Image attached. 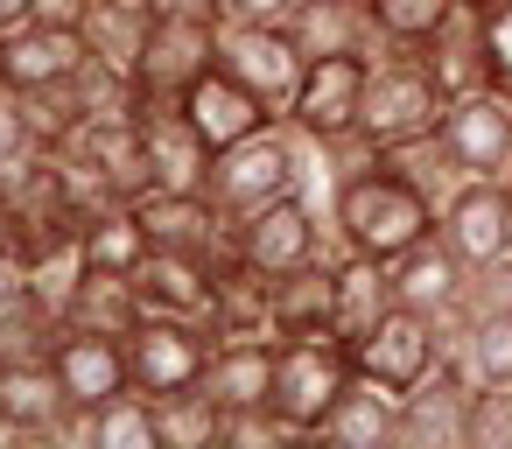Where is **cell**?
<instances>
[{"label":"cell","mask_w":512,"mask_h":449,"mask_svg":"<svg viewBox=\"0 0 512 449\" xmlns=\"http://www.w3.org/2000/svg\"><path fill=\"white\" fill-rule=\"evenodd\" d=\"M435 232H442V246H449L463 267L512 253V197H505V183H498V176H463V183L442 197Z\"/></svg>","instance_id":"12"},{"label":"cell","mask_w":512,"mask_h":449,"mask_svg":"<svg viewBox=\"0 0 512 449\" xmlns=\"http://www.w3.org/2000/svg\"><path fill=\"white\" fill-rule=\"evenodd\" d=\"M78 225H85L78 190H71L64 162H57L50 148H36V155L15 162V169H0V239H8L22 260H36V253L57 246V239H71Z\"/></svg>","instance_id":"4"},{"label":"cell","mask_w":512,"mask_h":449,"mask_svg":"<svg viewBox=\"0 0 512 449\" xmlns=\"http://www.w3.org/2000/svg\"><path fill=\"white\" fill-rule=\"evenodd\" d=\"M365 71H372V57H358V50L309 57L302 92H295V106H288V127H295L309 148L358 134V113H365Z\"/></svg>","instance_id":"10"},{"label":"cell","mask_w":512,"mask_h":449,"mask_svg":"<svg viewBox=\"0 0 512 449\" xmlns=\"http://www.w3.org/2000/svg\"><path fill=\"white\" fill-rule=\"evenodd\" d=\"M218 64V8H197V0H162V15L134 57V99L176 106L204 71Z\"/></svg>","instance_id":"5"},{"label":"cell","mask_w":512,"mask_h":449,"mask_svg":"<svg viewBox=\"0 0 512 449\" xmlns=\"http://www.w3.org/2000/svg\"><path fill=\"white\" fill-rule=\"evenodd\" d=\"M134 295H141L148 316H197V323H211V302H218V260L155 246V253L134 267Z\"/></svg>","instance_id":"17"},{"label":"cell","mask_w":512,"mask_h":449,"mask_svg":"<svg viewBox=\"0 0 512 449\" xmlns=\"http://www.w3.org/2000/svg\"><path fill=\"white\" fill-rule=\"evenodd\" d=\"M0 64H8V36H0Z\"/></svg>","instance_id":"46"},{"label":"cell","mask_w":512,"mask_h":449,"mask_svg":"<svg viewBox=\"0 0 512 449\" xmlns=\"http://www.w3.org/2000/svg\"><path fill=\"white\" fill-rule=\"evenodd\" d=\"M120 344H127V379H134V393L162 400V393L204 386L211 323H197V316H141Z\"/></svg>","instance_id":"8"},{"label":"cell","mask_w":512,"mask_h":449,"mask_svg":"<svg viewBox=\"0 0 512 449\" xmlns=\"http://www.w3.org/2000/svg\"><path fill=\"white\" fill-rule=\"evenodd\" d=\"M470 316H512V253L477 260V267L463 274V309H456V323H470Z\"/></svg>","instance_id":"37"},{"label":"cell","mask_w":512,"mask_h":449,"mask_svg":"<svg viewBox=\"0 0 512 449\" xmlns=\"http://www.w3.org/2000/svg\"><path fill=\"white\" fill-rule=\"evenodd\" d=\"M498 183H505V197H512V169H505V176H498Z\"/></svg>","instance_id":"45"},{"label":"cell","mask_w":512,"mask_h":449,"mask_svg":"<svg viewBox=\"0 0 512 449\" xmlns=\"http://www.w3.org/2000/svg\"><path fill=\"white\" fill-rule=\"evenodd\" d=\"M330 232H337V246H351V253L393 260V253H407L414 239L435 232V197L386 155V162H372L365 176H351V183L330 190Z\"/></svg>","instance_id":"1"},{"label":"cell","mask_w":512,"mask_h":449,"mask_svg":"<svg viewBox=\"0 0 512 449\" xmlns=\"http://www.w3.org/2000/svg\"><path fill=\"white\" fill-rule=\"evenodd\" d=\"M358 8H365V0H358Z\"/></svg>","instance_id":"48"},{"label":"cell","mask_w":512,"mask_h":449,"mask_svg":"<svg viewBox=\"0 0 512 449\" xmlns=\"http://www.w3.org/2000/svg\"><path fill=\"white\" fill-rule=\"evenodd\" d=\"M428 64V78L442 85V99H463V92H484L491 71H484V8H470V0H449L442 29L414 50Z\"/></svg>","instance_id":"20"},{"label":"cell","mask_w":512,"mask_h":449,"mask_svg":"<svg viewBox=\"0 0 512 449\" xmlns=\"http://www.w3.org/2000/svg\"><path fill=\"white\" fill-rule=\"evenodd\" d=\"M442 85L428 78V64L414 50H379L372 71H365V113H358V134L372 148H414L442 127Z\"/></svg>","instance_id":"2"},{"label":"cell","mask_w":512,"mask_h":449,"mask_svg":"<svg viewBox=\"0 0 512 449\" xmlns=\"http://www.w3.org/2000/svg\"><path fill=\"white\" fill-rule=\"evenodd\" d=\"M36 155V127H29V106L15 85H0V169H15Z\"/></svg>","instance_id":"39"},{"label":"cell","mask_w":512,"mask_h":449,"mask_svg":"<svg viewBox=\"0 0 512 449\" xmlns=\"http://www.w3.org/2000/svg\"><path fill=\"white\" fill-rule=\"evenodd\" d=\"M78 246H85V267H99V274H127V281H134V267L155 253L148 232H141V218H134V204H106V211H92V218L78 225Z\"/></svg>","instance_id":"29"},{"label":"cell","mask_w":512,"mask_h":449,"mask_svg":"<svg viewBox=\"0 0 512 449\" xmlns=\"http://www.w3.org/2000/svg\"><path fill=\"white\" fill-rule=\"evenodd\" d=\"M85 64H92L85 29L22 22V29H8V64H0V85H15V92H50V85H71Z\"/></svg>","instance_id":"18"},{"label":"cell","mask_w":512,"mask_h":449,"mask_svg":"<svg viewBox=\"0 0 512 449\" xmlns=\"http://www.w3.org/2000/svg\"><path fill=\"white\" fill-rule=\"evenodd\" d=\"M330 302H337L330 253H323V260H302V267H288V274H274V281H267L274 337H316V330H330Z\"/></svg>","instance_id":"24"},{"label":"cell","mask_w":512,"mask_h":449,"mask_svg":"<svg viewBox=\"0 0 512 449\" xmlns=\"http://www.w3.org/2000/svg\"><path fill=\"white\" fill-rule=\"evenodd\" d=\"M15 302H29V260H22L8 239H0V316H8Z\"/></svg>","instance_id":"42"},{"label":"cell","mask_w":512,"mask_h":449,"mask_svg":"<svg viewBox=\"0 0 512 449\" xmlns=\"http://www.w3.org/2000/svg\"><path fill=\"white\" fill-rule=\"evenodd\" d=\"M141 316H148V309H141L134 281H127V274H99V267H85V281H78V295H71V309H64L71 330H99V337H127Z\"/></svg>","instance_id":"30"},{"label":"cell","mask_w":512,"mask_h":449,"mask_svg":"<svg viewBox=\"0 0 512 449\" xmlns=\"http://www.w3.org/2000/svg\"><path fill=\"white\" fill-rule=\"evenodd\" d=\"M22 22H36V0H0V36L22 29Z\"/></svg>","instance_id":"44"},{"label":"cell","mask_w":512,"mask_h":449,"mask_svg":"<svg viewBox=\"0 0 512 449\" xmlns=\"http://www.w3.org/2000/svg\"><path fill=\"white\" fill-rule=\"evenodd\" d=\"M463 274H470V267L442 246V232H428V239H414L407 253L386 260L393 302H400V309H421V316H435V323H456V309H463Z\"/></svg>","instance_id":"16"},{"label":"cell","mask_w":512,"mask_h":449,"mask_svg":"<svg viewBox=\"0 0 512 449\" xmlns=\"http://www.w3.org/2000/svg\"><path fill=\"white\" fill-rule=\"evenodd\" d=\"M442 365L463 386H512V316L442 323Z\"/></svg>","instance_id":"23"},{"label":"cell","mask_w":512,"mask_h":449,"mask_svg":"<svg viewBox=\"0 0 512 449\" xmlns=\"http://www.w3.org/2000/svg\"><path fill=\"white\" fill-rule=\"evenodd\" d=\"M99 449H162V435H155V400L148 393H120V400H106L99 407Z\"/></svg>","instance_id":"35"},{"label":"cell","mask_w":512,"mask_h":449,"mask_svg":"<svg viewBox=\"0 0 512 449\" xmlns=\"http://www.w3.org/2000/svg\"><path fill=\"white\" fill-rule=\"evenodd\" d=\"M463 442L470 449H512V386H470V400H463Z\"/></svg>","instance_id":"36"},{"label":"cell","mask_w":512,"mask_h":449,"mask_svg":"<svg viewBox=\"0 0 512 449\" xmlns=\"http://www.w3.org/2000/svg\"><path fill=\"white\" fill-rule=\"evenodd\" d=\"M442 148L463 176H505L512 169V92L484 85V92H463L442 106Z\"/></svg>","instance_id":"11"},{"label":"cell","mask_w":512,"mask_h":449,"mask_svg":"<svg viewBox=\"0 0 512 449\" xmlns=\"http://www.w3.org/2000/svg\"><path fill=\"white\" fill-rule=\"evenodd\" d=\"M134 218H141L148 246H176V253H204V260L232 253V218L204 190H148V197H134Z\"/></svg>","instance_id":"14"},{"label":"cell","mask_w":512,"mask_h":449,"mask_svg":"<svg viewBox=\"0 0 512 449\" xmlns=\"http://www.w3.org/2000/svg\"><path fill=\"white\" fill-rule=\"evenodd\" d=\"M330 281H337V302H330V330L358 351L372 330H379V316L393 309V281H386V260H372V253H351V246H337L330 253Z\"/></svg>","instance_id":"21"},{"label":"cell","mask_w":512,"mask_h":449,"mask_svg":"<svg viewBox=\"0 0 512 449\" xmlns=\"http://www.w3.org/2000/svg\"><path fill=\"white\" fill-rule=\"evenodd\" d=\"M57 414H64V379L50 358H0V421H15L29 442H43Z\"/></svg>","instance_id":"25"},{"label":"cell","mask_w":512,"mask_h":449,"mask_svg":"<svg viewBox=\"0 0 512 449\" xmlns=\"http://www.w3.org/2000/svg\"><path fill=\"white\" fill-rule=\"evenodd\" d=\"M218 64H225L253 99H267L281 120H288V106H295V92H302V71H309L295 29H260V22H218Z\"/></svg>","instance_id":"9"},{"label":"cell","mask_w":512,"mask_h":449,"mask_svg":"<svg viewBox=\"0 0 512 449\" xmlns=\"http://www.w3.org/2000/svg\"><path fill=\"white\" fill-rule=\"evenodd\" d=\"M358 358V372H372L379 386H393V393H414L435 365H442V323L435 316H421V309H386L379 316V330L351 351Z\"/></svg>","instance_id":"13"},{"label":"cell","mask_w":512,"mask_h":449,"mask_svg":"<svg viewBox=\"0 0 512 449\" xmlns=\"http://www.w3.org/2000/svg\"><path fill=\"white\" fill-rule=\"evenodd\" d=\"M274 344L281 337H253V344H211L204 386L218 407H260L274 400Z\"/></svg>","instance_id":"28"},{"label":"cell","mask_w":512,"mask_h":449,"mask_svg":"<svg viewBox=\"0 0 512 449\" xmlns=\"http://www.w3.org/2000/svg\"><path fill=\"white\" fill-rule=\"evenodd\" d=\"M218 22H260V29H288L302 0H211Z\"/></svg>","instance_id":"41"},{"label":"cell","mask_w":512,"mask_h":449,"mask_svg":"<svg viewBox=\"0 0 512 449\" xmlns=\"http://www.w3.org/2000/svg\"><path fill=\"white\" fill-rule=\"evenodd\" d=\"M92 15V0H36V22H64V29H78Z\"/></svg>","instance_id":"43"},{"label":"cell","mask_w":512,"mask_h":449,"mask_svg":"<svg viewBox=\"0 0 512 449\" xmlns=\"http://www.w3.org/2000/svg\"><path fill=\"white\" fill-rule=\"evenodd\" d=\"M365 15L379 29V50H421L442 29L449 0H365Z\"/></svg>","instance_id":"32"},{"label":"cell","mask_w":512,"mask_h":449,"mask_svg":"<svg viewBox=\"0 0 512 449\" xmlns=\"http://www.w3.org/2000/svg\"><path fill=\"white\" fill-rule=\"evenodd\" d=\"M330 239H337V232L323 225L309 183L288 190V197H274V204H260V211H246V218H232V253H239L253 274H267V281L288 274V267H302V260L337 253Z\"/></svg>","instance_id":"7"},{"label":"cell","mask_w":512,"mask_h":449,"mask_svg":"<svg viewBox=\"0 0 512 449\" xmlns=\"http://www.w3.org/2000/svg\"><path fill=\"white\" fill-rule=\"evenodd\" d=\"M302 183H309V169H302V134H295L288 120H274V127H260V134H246V141H232V148L211 155L204 197H211L225 218H246V211H260V204H274V197H288V190H302Z\"/></svg>","instance_id":"3"},{"label":"cell","mask_w":512,"mask_h":449,"mask_svg":"<svg viewBox=\"0 0 512 449\" xmlns=\"http://www.w3.org/2000/svg\"><path fill=\"white\" fill-rule=\"evenodd\" d=\"M400 400L393 386H379L372 372H351V386L337 393V407L323 414V442H351V449H379V442H400Z\"/></svg>","instance_id":"22"},{"label":"cell","mask_w":512,"mask_h":449,"mask_svg":"<svg viewBox=\"0 0 512 449\" xmlns=\"http://www.w3.org/2000/svg\"><path fill=\"white\" fill-rule=\"evenodd\" d=\"M358 358L337 330H316V337H281L274 344V407L288 414L295 435H316L323 414L337 407V393L351 386Z\"/></svg>","instance_id":"6"},{"label":"cell","mask_w":512,"mask_h":449,"mask_svg":"<svg viewBox=\"0 0 512 449\" xmlns=\"http://www.w3.org/2000/svg\"><path fill=\"white\" fill-rule=\"evenodd\" d=\"M281 442H302V435L288 428V414H281L274 400H260V407H225V449H281Z\"/></svg>","instance_id":"38"},{"label":"cell","mask_w":512,"mask_h":449,"mask_svg":"<svg viewBox=\"0 0 512 449\" xmlns=\"http://www.w3.org/2000/svg\"><path fill=\"white\" fill-rule=\"evenodd\" d=\"M155 435L162 449H225V407L211 400V386H183L155 400Z\"/></svg>","instance_id":"31"},{"label":"cell","mask_w":512,"mask_h":449,"mask_svg":"<svg viewBox=\"0 0 512 449\" xmlns=\"http://www.w3.org/2000/svg\"><path fill=\"white\" fill-rule=\"evenodd\" d=\"M470 8H491V0H470Z\"/></svg>","instance_id":"47"},{"label":"cell","mask_w":512,"mask_h":449,"mask_svg":"<svg viewBox=\"0 0 512 449\" xmlns=\"http://www.w3.org/2000/svg\"><path fill=\"white\" fill-rule=\"evenodd\" d=\"M50 365H57V379H64V400H78V407H106V400H120V393L134 386V379H127V344H120V337H99V330H71V323H64Z\"/></svg>","instance_id":"19"},{"label":"cell","mask_w":512,"mask_h":449,"mask_svg":"<svg viewBox=\"0 0 512 449\" xmlns=\"http://www.w3.org/2000/svg\"><path fill=\"white\" fill-rule=\"evenodd\" d=\"M78 281H85V246H78V232L57 239V246H43V253L29 260V295H36L43 309H57V316L71 309Z\"/></svg>","instance_id":"33"},{"label":"cell","mask_w":512,"mask_h":449,"mask_svg":"<svg viewBox=\"0 0 512 449\" xmlns=\"http://www.w3.org/2000/svg\"><path fill=\"white\" fill-rule=\"evenodd\" d=\"M155 15H162V0H92V15H85L78 29H85V50H92L106 71H127V78H134V57H141Z\"/></svg>","instance_id":"26"},{"label":"cell","mask_w":512,"mask_h":449,"mask_svg":"<svg viewBox=\"0 0 512 449\" xmlns=\"http://www.w3.org/2000/svg\"><path fill=\"white\" fill-rule=\"evenodd\" d=\"M484 71L498 92H512V0H491L484 8Z\"/></svg>","instance_id":"40"},{"label":"cell","mask_w":512,"mask_h":449,"mask_svg":"<svg viewBox=\"0 0 512 449\" xmlns=\"http://www.w3.org/2000/svg\"><path fill=\"white\" fill-rule=\"evenodd\" d=\"M57 337H64V316H57V309H43L36 295H29V302H15L8 316H0V358H50V351H57Z\"/></svg>","instance_id":"34"},{"label":"cell","mask_w":512,"mask_h":449,"mask_svg":"<svg viewBox=\"0 0 512 449\" xmlns=\"http://www.w3.org/2000/svg\"><path fill=\"white\" fill-rule=\"evenodd\" d=\"M295 43L302 57H337V50H358V57H379V29L358 0H302L295 8Z\"/></svg>","instance_id":"27"},{"label":"cell","mask_w":512,"mask_h":449,"mask_svg":"<svg viewBox=\"0 0 512 449\" xmlns=\"http://www.w3.org/2000/svg\"><path fill=\"white\" fill-rule=\"evenodd\" d=\"M176 113H183V120H190L197 134H204V148H211V155L281 120V113H274L267 99H253V92H246V85H239V78H232L225 64H211V71H204V78H197V85H190V92L176 99Z\"/></svg>","instance_id":"15"}]
</instances>
